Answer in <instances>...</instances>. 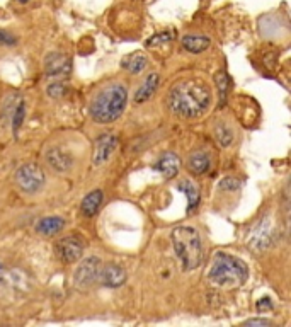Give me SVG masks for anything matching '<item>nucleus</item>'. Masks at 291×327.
Returning <instances> with one entry per match:
<instances>
[{
  "label": "nucleus",
  "instance_id": "nucleus-1",
  "mask_svg": "<svg viewBox=\"0 0 291 327\" xmlns=\"http://www.w3.org/2000/svg\"><path fill=\"white\" fill-rule=\"evenodd\" d=\"M167 104L169 109L179 118H198L210 108L211 90L199 80H184L171 89Z\"/></svg>",
  "mask_w": 291,
  "mask_h": 327
},
{
  "label": "nucleus",
  "instance_id": "nucleus-2",
  "mask_svg": "<svg viewBox=\"0 0 291 327\" xmlns=\"http://www.w3.org/2000/svg\"><path fill=\"white\" fill-rule=\"evenodd\" d=\"M128 92L123 85L111 84L104 87L91 103V116L96 123H113L123 114Z\"/></svg>",
  "mask_w": 291,
  "mask_h": 327
},
{
  "label": "nucleus",
  "instance_id": "nucleus-3",
  "mask_svg": "<svg viewBox=\"0 0 291 327\" xmlns=\"http://www.w3.org/2000/svg\"><path fill=\"white\" fill-rule=\"evenodd\" d=\"M208 278L216 286L239 288L248 278V267L245 262L225 253H216L208 271Z\"/></svg>",
  "mask_w": 291,
  "mask_h": 327
},
{
  "label": "nucleus",
  "instance_id": "nucleus-4",
  "mask_svg": "<svg viewBox=\"0 0 291 327\" xmlns=\"http://www.w3.org/2000/svg\"><path fill=\"white\" fill-rule=\"evenodd\" d=\"M174 251L181 259L184 271H193L203 262V245L201 237L193 227H177L171 234Z\"/></svg>",
  "mask_w": 291,
  "mask_h": 327
},
{
  "label": "nucleus",
  "instance_id": "nucleus-5",
  "mask_svg": "<svg viewBox=\"0 0 291 327\" xmlns=\"http://www.w3.org/2000/svg\"><path fill=\"white\" fill-rule=\"evenodd\" d=\"M102 266L99 257L91 256L87 259H84L80 264L77 266L75 273H73V285H75L78 290H89L94 283H97L99 270Z\"/></svg>",
  "mask_w": 291,
  "mask_h": 327
},
{
  "label": "nucleus",
  "instance_id": "nucleus-6",
  "mask_svg": "<svg viewBox=\"0 0 291 327\" xmlns=\"http://www.w3.org/2000/svg\"><path fill=\"white\" fill-rule=\"evenodd\" d=\"M15 184L24 193H36L45 184V174L39 165L24 164L15 172Z\"/></svg>",
  "mask_w": 291,
  "mask_h": 327
},
{
  "label": "nucleus",
  "instance_id": "nucleus-7",
  "mask_svg": "<svg viewBox=\"0 0 291 327\" xmlns=\"http://www.w3.org/2000/svg\"><path fill=\"white\" fill-rule=\"evenodd\" d=\"M55 253L58 259L65 264H72V262L78 261L84 254V242L78 237H63L56 242Z\"/></svg>",
  "mask_w": 291,
  "mask_h": 327
},
{
  "label": "nucleus",
  "instance_id": "nucleus-8",
  "mask_svg": "<svg viewBox=\"0 0 291 327\" xmlns=\"http://www.w3.org/2000/svg\"><path fill=\"white\" fill-rule=\"evenodd\" d=\"M273 240H274V234H273L271 225H269V222H264L262 220V222H259L256 227L248 232L247 244H248V249L256 251V253H262V251L271 247Z\"/></svg>",
  "mask_w": 291,
  "mask_h": 327
},
{
  "label": "nucleus",
  "instance_id": "nucleus-9",
  "mask_svg": "<svg viewBox=\"0 0 291 327\" xmlns=\"http://www.w3.org/2000/svg\"><path fill=\"white\" fill-rule=\"evenodd\" d=\"M97 281L106 288H119L126 281V271L116 262H108V264L100 266Z\"/></svg>",
  "mask_w": 291,
  "mask_h": 327
},
{
  "label": "nucleus",
  "instance_id": "nucleus-10",
  "mask_svg": "<svg viewBox=\"0 0 291 327\" xmlns=\"http://www.w3.org/2000/svg\"><path fill=\"white\" fill-rule=\"evenodd\" d=\"M116 147H118V137L114 133L100 135L96 140V147H94V165H102L108 162Z\"/></svg>",
  "mask_w": 291,
  "mask_h": 327
},
{
  "label": "nucleus",
  "instance_id": "nucleus-11",
  "mask_svg": "<svg viewBox=\"0 0 291 327\" xmlns=\"http://www.w3.org/2000/svg\"><path fill=\"white\" fill-rule=\"evenodd\" d=\"M70 60L61 53H50L45 58V72L50 77H63L70 73Z\"/></svg>",
  "mask_w": 291,
  "mask_h": 327
},
{
  "label": "nucleus",
  "instance_id": "nucleus-12",
  "mask_svg": "<svg viewBox=\"0 0 291 327\" xmlns=\"http://www.w3.org/2000/svg\"><path fill=\"white\" fill-rule=\"evenodd\" d=\"M46 162H48L50 167L53 170H56V172H65V170H68L72 167L73 159L67 150L50 148L48 152H46Z\"/></svg>",
  "mask_w": 291,
  "mask_h": 327
},
{
  "label": "nucleus",
  "instance_id": "nucleus-13",
  "mask_svg": "<svg viewBox=\"0 0 291 327\" xmlns=\"http://www.w3.org/2000/svg\"><path fill=\"white\" fill-rule=\"evenodd\" d=\"M179 167H181V160H179L177 155L172 153V152L163 153L155 164V169L158 170V172H162L169 179L176 178L177 172H179Z\"/></svg>",
  "mask_w": 291,
  "mask_h": 327
},
{
  "label": "nucleus",
  "instance_id": "nucleus-14",
  "mask_svg": "<svg viewBox=\"0 0 291 327\" xmlns=\"http://www.w3.org/2000/svg\"><path fill=\"white\" fill-rule=\"evenodd\" d=\"M158 84H160V77H158V73H150L145 79V82L141 84V87L136 90L133 101L136 104H141V103H145V101H148L153 94H155V90L158 89Z\"/></svg>",
  "mask_w": 291,
  "mask_h": 327
},
{
  "label": "nucleus",
  "instance_id": "nucleus-15",
  "mask_svg": "<svg viewBox=\"0 0 291 327\" xmlns=\"http://www.w3.org/2000/svg\"><path fill=\"white\" fill-rule=\"evenodd\" d=\"M102 200H104V195L100 189H94L91 191L89 195L82 200V205H80V211L84 217L91 218L94 217L96 213L99 211L100 205H102Z\"/></svg>",
  "mask_w": 291,
  "mask_h": 327
},
{
  "label": "nucleus",
  "instance_id": "nucleus-16",
  "mask_svg": "<svg viewBox=\"0 0 291 327\" xmlns=\"http://www.w3.org/2000/svg\"><path fill=\"white\" fill-rule=\"evenodd\" d=\"M210 165H211L210 155L204 152H194L189 155V159H188V169H189V172L194 176L204 174L206 170L210 169Z\"/></svg>",
  "mask_w": 291,
  "mask_h": 327
},
{
  "label": "nucleus",
  "instance_id": "nucleus-17",
  "mask_svg": "<svg viewBox=\"0 0 291 327\" xmlns=\"http://www.w3.org/2000/svg\"><path fill=\"white\" fill-rule=\"evenodd\" d=\"M63 218L60 217H46V218H41L39 223L36 225V230L41 234V235H46V237H51V235L58 234L60 230L63 228Z\"/></svg>",
  "mask_w": 291,
  "mask_h": 327
},
{
  "label": "nucleus",
  "instance_id": "nucleus-18",
  "mask_svg": "<svg viewBox=\"0 0 291 327\" xmlns=\"http://www.w3.org/2000/svg\"><path fill=\"white\" fill-rule=\"evenodd\" d=\"M147 63L148 62H147L145 55H141V53H133V55H128L121 60V67L131 73H140L141 70H145Z\"/></svg>",
  "mask_w": 291,
  "mask_h": 327
},
{
  "label": "nucleus",
  "instance_id": "nucleus-19",
  "mask_svg": "<svg viewBox=\"0 0 291 327\" xmlns=\"http://www.w3.org/2000/svg\"><path fill=\"white\" fill-rule=\"evenodd\" d=\"M182 46L191 53H201L210 46V40L204 36H184L182 37Z\"/></svg>",
  "mask_w": 291,
  "mask_h": 327
},
{
  "label": "nucleus",
  "instance_id": "nucleus-20",
  "mask_svg": "<svg viewBox=\"0 0 291 327\" xmlns=\"http://www.w3.org/2000/svg\"><path fill=\"white\" fill-rule=\"evenodd\" d=\"M179 189H181L184 195L188 196V211L191 213L194 208L198 206V203H199V191H198V187H196L193 182L182 181V182H179Z\"/></svg>",
  "mask_w": 291,
  "mask_h": 327
},
{
  "label": "nucleus",
  "instance_id": "nucleus-21",
  "mask_svg": "<svg viewBox=\"0 0 291 327\" xmlns=\"http://www.w3.org/2000/svg\"><path fill=\"white\" fill-rule=\"evenodd\" d=\"M216 85H218V92H220V104H223L226 101V94H228V87H230V79L225 72H218L216 73Z\"/></svg>",
  "mask_w": 291,
  "mask_h": 327
},
{
  "label": "nucleus",
  "instance_id": "nucleus-22",
  "mask_svg": "<svg viewBox=\"0 0 291 327\" xmlns=\"http://www.w3.org/2000/svg\"><path fill=\"white\" fill-rule=\"evenodd\" d=\"M215 137H216V142L220 143L221 147H228L232 140H234V133H232L226 125H218L215 128Z\"/></svg>",
  "mask_w": 291,
  "mask_h": 327
},
{
  "label": "nucleus",
  "instance_id": "nucleus-23",
  "mask_svg": "<svg viewBox=\"0 0 291 327\" xmlns=\"http://www.w3.org/2000/svg\"><path fill=\"white\" fill-rule=\"evenodd\" d=\"M174 37V33H169V31H165V33H160L157 36L150 37V40L147 41V46H158V45H165V43H171Z\"/></svg>",
  "mask_w": 291,
  "mask_h": 327
},
{
  "label": "nucleus",
  "instance_id": "nucleus-24",
  "mask_svg": "<svg viewBox=\"0 0 291 327\" xmlns=\"http://www.w3.org/2000/svg\"><path fill=\"white\" fill-rule=\"evenodd\" d=\"M24 103H19L15 106V111H14V118H12V126H14V133H17V128L20 126V123L24 120Z\"/></svg>",
  "mask_w": 291,
  "mask_h": 327
},
{
  "label": "nucleus",
  "instance_id": "nucleus-25",
  "mask_svg": "<svg viewBox=\"0 0 291 327\" xmlns=\"http://www.w3.org/2000/svg\"><path fill=\"white\" fill-rule=\"evenodd\" d=\"M48 92H50L51 98H61V95H65L67 87H65V84H63V82H55V84H51L48 87Z\"/></svg>",
  "mask_w": 291,
  "mask_h": 327
},
{
  "label": "nucleus",
  "instance_id": "nucleus-26",
  "mask_svg": "<svg viewBox=\"0 0 291 327\" xmlns=\"http://www.w3.org/2000/svg\"><path fill=\"white\" fill-rule=\"evenodd\" d=\"M223 189H228V191H235L237 187L240 186V182L239 181H235L234 178H226L225 181H221V184H220Z\"/></svg>",
  "mask_w": 291,
  "mask_h": 327
},
{
  "label": "nucleus",
  "instance_id": "nucleus-27",
  "mask_svg": "<svg viewBox=\"0 0 291 327\" xmlns=\"http://www.w3.org/2000/svg\"><path fill=\"white\" fill-rule=\"evenodd\" d=\"M273 309V303L269 298H261L257 302V312H262V310H271Z\"/></svg>",
  "mask_w": 291,
  "mask_h": 327
},
{
  "label": "nucleus",
  "instance_id": "nucleus-28",
  "mask_svg": "<svg viewBox=\"0 0 291 327\" xmlns=\"http://www.w3.org/2000/svg\"><path fill=\"white\" fill-rule=\"evenodd\" d=\"M273 322L271 320H267V319H251V320H247L245 325H271Z\"/></svg>",
  "mask_w": 291,
  "mask_h": 327
},
{
  "label": "nucleus",
  "instance_id": "nucleus-29",
  "mask_svg": "<svg viewBox=\"0 0 291 327\" xmlns=\"http://www.w3.org/2000/svg\"><path fill=\"white\" fill-rule=\"evenodd\" d=\"M0 43H7V45H14V43H15V37L9 36L7 33H4V31H0Z\"/></svg>",
  "mask_w": 291,
  "mask_h": 327
},
{
  "label": "nucleus",
  "instance_id": "nucleus-30",
  "mask_svg": "<svg viewBox=\"0 0 291 327\" xmlns=\"http://www.w3.org/2000/svg\"><path fill=\"white\" fill-rule=\"evenodd\" d=\"M0 278H2V264H0Z\"/></svg>",
  "mask_w": 291,
  "mask_h": 327
},
{
  "label": "nucleus",
  "instance_id": "nucleus-31",
  "mask_svg": "<svg viewBox=\"0 0 291 327\" xmlns=\"http://www.w3.org/2000/svg\"><path fill=\"white\" fill-rule=\"evenodd\" d=\"M20 2H28V0H20Z\"/></svg>",
  "mask_w": 291,
  "mask_h": 327
}]
</instances>
